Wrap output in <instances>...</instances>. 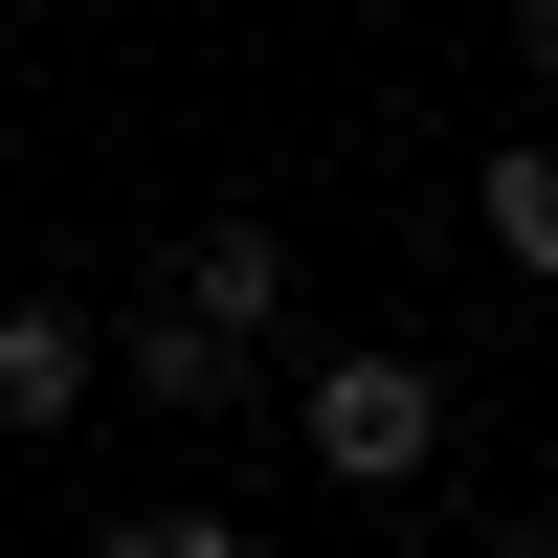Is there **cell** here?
Instances as JSON below:
<instances>
[{
	"mask_svg": "<svg viewBox=\"0 0 558 558\" xmlns=\"http://www.w3.org/2000/svg\"><path fill=\"white\" fill-rule=\"evenodd\" d=\"M291 447H313L336 492H425V470H447V380H425L402 336H336V357L291 380Z\"/></svg>",
	"mask_w": 558,
	"mask_h": 558,
	"instance_id": "1",
	"label": "cell"
},
{
	"mask_svg": "<svg viewBox=\"0 0 558 558\" xmlns=\"http://www.w3.org/2000/svg\"><path fill=\"white\" fill-rule=\"evenodd\" d=\"M179 313H202V336H291V246H268V223H202V246H179Z\"/></svg>",
	"mask_w": 558,
	"mask_h": 558,
	"instance_id": "2",
	"label": "cell"
},
{
	"mask_svg": "<svg viewBox=\"0 0 558 558\" xmlns=\"http://www.w3.org/2000/svg\"><path fill=\"white\" fill-rule=\"evenodd\" d=\"M68 402H89V313H45V291H23V313H0V425L45 447Z\"/></svg>",
	"mask_w": 558,
	"mask_h": 558,
	"instance_id": "3",
	"label": "cell"
},
{
	"mask_svg": "<svg viewBox=\"0 0 558 558\" xmlns=\"http://www.w3.org/2000/svg\"><path fill=\"white\" fill-rule=\"evenodd\" d=\"M470 246L558 268V157H536V134H492V157H470Z\"/></svg>",
	"mask_w": 558,
	"mask_h": 558,
	"instance_id": "4",
	"label": "cell"
},
{
	"mask_svg": "<svg viewBox=\"0 0 558 558\" xmlns=\"http://www.w3.org/2000/svg\"><path fill=\"white\" fill-rule=\"evenodd\" d=\"M223 357H246V336H202V313H134V402H223Z\"/></svg>",
	"mask_w": 558,
	"mask_h": 558,
	"instance_id": "5",
	"label": "cell"
},
{
	"mask_svg": "<svg viewBox=\"0 0 558 558\" xmlns=\"http://www.w3.org/2000/svg\"><path fill=\"white\" fill-rule=\"evenodd\" d=\"M514 68H558V0H514Z\"/></svg>",
	"mask_w": 558,
	"mask_h": 558,
	"instance_id": "6",
	"label": "cell"
}]
</instances>
